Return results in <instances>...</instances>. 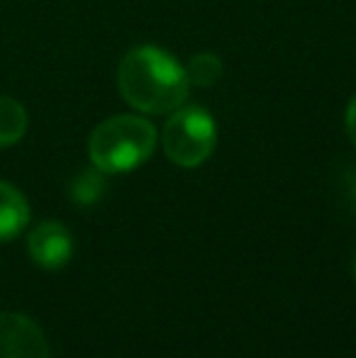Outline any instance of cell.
<instances>
[{
    "label": "cell",
    "instance_id": "6da1fadb",
    "mask_svg": "<svg viewBox=\"0 0 356 358\" xmlns=\"http://www.w3.org/2000/svg\"><path fill=\"white\" fill-rule=\"evenodd\" d=\"M120 95L147 115H171L188 100V76L169 52L152 44L129 49L118 69Z\"/></svg>",
    "mask_w": 356,
    "mask_h": 358
},
{
    "label": "cell",
    "instance_id": "7a4b0ae2",
    "mask_svg": "<svg viewBox=\"0 0 356 358\" xmlns=\"http://www.w3.org/2000/svg\"><path fill=\"white\" fill-rule=\"evenodd\" d=\"M157 149V129L139 115H115L100 122L88 139V156L103 173H127Z\"/></svg>",
    "mask_w": 356,
    "mask_h": 358
},
{
    "label": "cell",
    "instance_id": "3957f363",
    "mask_svg": "<svg viewBox=\"0 0 356 358\" xmlns=\"http://www.w3.org/2000/svg\"><path fill=\"white\" fill-rule=\"evenodd\" d=\"M162 144L169 161L180 169H195L205 164L218 144L213 115L198 105H180L164 124Z\"/></svg>",
    "mask_w": 356,
    "mask_h": 358
},
{
    "label": "cell",
    "instance_id": "277c9868",
    "mask_svg": "<svg viewBox=\"0 0 356 358\" xmlns=\"http://www.w3.org/2000/svg\"><path fill=\"white\" fill-rule=\"evenodd\" d=\"M0 358H49L42 327L27 315L0 312Z\"/></svg>",
    "mask_w": 356,
    "mask_h": 358
},
{
    "label": "cell",
    "instance_id": "5b68a950",
    "mask_svg": "<svg viewBox=\"0 0 356 358\" xmlns=\"http://www.w3.org/2000/svg\"><path fill=\"white\" fill-rule=\"evenodd\" d=\"M29 256L44 271H59L73 256V236L62 222H42L29 234Z\"/></svg>",
    "mask_w": 356,
    "mask_h": 358
},
{
    "label": "cell",
    "instance_id": "8992f818",
    "mask_svg": "<svg viewBox=\"0 0 356 358\" xmlns=\"http://www.w3.org/2000/svg\"><path fill=\"white\" fill-rule=\"evenodd\" d=\"M29 222V205L24 195L10 183H0V241L17 236Z\"/></svg>",
    "mask_w": 356,
    "mask_h": 358
},
{
    "label": "cell",
    "instance_id": "52a82bcc",
    "mask_svg": "<svg viewBox=\"0 0 356 358\" xmlns=\"http://www.w3.org/2000/svg\"><path fill=\"white\" fill-rule=\"evenodd\" d=\"M27 132V113L13 98L0 95V146L17 144Z\"/></svg>",
    "mask_w": 356,
    "mask_h": 358
},
{
    "label": "cell",
    "instance_id": "ba28073f",
    "mask_svg": "<svg viewBox=\"0 0 356 358\" xmlns=\"http://www.w3.org/2000/svg\"><path fill=\"white\" fill-rule=\"evenodd\" d=\"M185 69V76H188V83L190 85H213L215 80L222 76V62H220L215 54H195L193 59L188 62Z\"/></svg>",
    "mask_w": 356,
    "mask_h": 358
},
{
    "label": "cell",
    "instance_id": "9c48e42d",
    "mask_svg": "<svg viewBox=\"0 0 356 358\" xmlns=\"http://www.w3.org/2000/svg\"><path fill=\"white\" fill-rule=\"evenodd\" d=\"M103 171H86V173H81L76 180H73V200L76 203H81V205H90V203H95V200L103 195V188H105V183H103Z\"/></svg>",
    "mask_w": 356,
    "mask_h": 358
},
{
    "label": "cell",
    "instance_id": "30bf717a",
    "mask_svg": "<svg viewBox=\"0 0 356 358\" xmlns=\"http://www.w3.org/2000/svg\"><path fill=\"white\" fill-rule=\"evenodd\" d=\"M347 134L352 139V144L356 146V95L347 105Z\"/></svg>",
    "mask_w": 356,
    "mask_h": 358
},
{
    "label": "cell",
    "instance_id": "8fae6325",
    "mask_svg": "<svg viewBox=\"0 0 356 358\" xmlns=\"http://www.w3.org/2000/svg\"><path fill=\"white\" fill-rule=\"evenodd\" d=\"M354 278H356V254H354Z\"/></svg>",
    "mask_w": 356,
    "mask_h": 358
}]
</instances>
